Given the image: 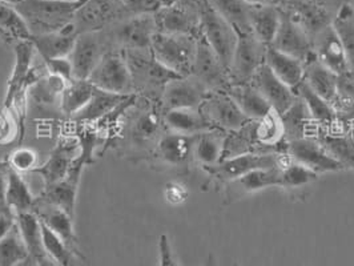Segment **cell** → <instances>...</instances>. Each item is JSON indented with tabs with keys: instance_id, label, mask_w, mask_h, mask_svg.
<instances>
[{
	"instance_id": "1",
	"label": "cell",
	"mask_w": 354,
	"mask_h": 266,
	"mask_svg": "<svg viewBox=\"0 0 354 266\" xmlns=\"http://www.w3.org/2000/svg\"><path fill=\"white\" fill-rule=\"evenodd\" d=\"M83 0H20L15 6L31 36L46 35L71 26Z\"/></svg>"
},
{
	"instance_id": "2",
	"label": "cell",
	"mask_w": 354,
	"mask_h": 266,
	"mask_svg": "<svg viewBox=\"0 0 354 266\" xmlns=\"http://www.w3.org/2000/svg\"><path fill=\"white\" fill-rule=\"evenodd\" d=\"M123 51L131 72L135 95L138 96L139 93L147 102L159 104L165 86L177 77V75L162 67L153 57L152 51Z\"/></svg>"
},
{
	"instance_id": "3",
	"label": "cell",
	"mask_w": 354,
	"mask_h": 266,
	"mask_svg": "<svg viewBox=\"0 0 354 266\" xmlns=\"http://www.w3.org/2000/svg\"><path fill=\"white\" fill-rule=\"evenodd\" d=\"M195 36L161 34L153 36L151 51L162 67L177 76H189L197 51Z\"/></svg>"
},
{
	"instance_id": "4",
	"label": "cell",
	"mask_w": 354,
	"mask_h": 266,
	"mask_svg": "<svg viewBox=\"0 0 354 266\" xmlns=\"http://www.w3.org/2000/svg\"><path fill=\"white\" fill-rule=\"evenodd\" d=\"M344 3L345 0H280L277 7L313 39L321 30L333 24L337 11Z\"/></svg>"
},
{
	"instance_id": "5",
	"label": "cell",
	"mask_w": 354,
	"mask_h": 266,
	"mask_svg": "<svg viewBox=\"0 0 354 266\" xmlns=\"http://www.w3.org/2000/svg\"><path fill=\"white\" fill-rule=\"evenodd\" d=\"M204 0H177L155 14L158 32L201 36Z\"/></svg>"
},
{
	"instance_id": "6",
	"label": "cell",
	"mask_w": 354,
	"mask_h": 266,
	"mask_svg": "<svg viewBox=\"0 0 354 266\" xmlns=\"http://www.w3.org/2000/svg\"><path fill=\"white\" fill-rule=\"evenodd\" d=\"M129 18L120 0H83L72 26L77 35L100 32Z\"/></svg>"
},
{
	"instance_id": "7",
	"label": "cell",
	"mask_w": 354,
	"mask_h": 266,
	"mask_svg": "<svg viewBox=\"0 0 354 266\" xmlns=\"http://www.w3.org/2000/svg\"><path fill=\"white\" fill-rule=\"evenodd\" d=\"M89 82L97 89L118 95H135L133 83L124 51L111 48L106 51L95 70L89 75Z\"/></svg>"
},
{
	"instance_id": "8",
	"label": "cell",
	"mask_w": 354,
	"mask_h": 266,
	"mask_svg": "<svg viewBox=\"0 0 354 266\" xmlns=\"http://www.w3.org/2000/svg\"><path fill=\"white\" fill-rule=\"evenodd\" d=\"M112 48L151 51L153 36L158 34L155 15L124 19L106 30Z\"/></svg>"
},
{
	"instance_id": "9",
	"label": "cell",
	"mask_w": 354,
	"mask_h": 266,
	"mask_svg": "<svg viewBox=\"0 0 354 266\" xmlns=\"http://www.w3.org/2000/svg\"><path fill=\"white\" fill-rule=\"evenodd\" d=\"M289 160L288 153L270 152V153H248L221 160L217 165L204 169L209 178L218 182H228L230 180L247 175L256 169H268L283 167Z\"/></svg>"
},
{
	"instance_id": "10",
	"label": "cell",
	"mask_w": 354,
	"mask_h": 266,
	"mask_svg": "<svg viewBox=\"0 0 354 266\" xmlns=\"http://www.w3.org/2000/svg\"><path fill=\"white\" fill-rule=\"evenodd\" d=\"M201 36L209 44L221 63L230 71L232 57L237 46L239 36L230 23L220 17L208 0H204L203 18H201Z\"/></svg>"
},
{
	"instance_id": "11",
	"label": "cell",
	"mask_w": 354,
	"mask_h": 266,
	"mask_svg": "<svg viewBox=\"0 0 354 266\" xmlns=\"http://www.w3.org/2000/svg\"><path fill=\"white\" fill-rule=\"evenodd\" d=\"M237 36V46L230 66V82L232 84H248L259 68L266 64L268 46L252 32Z\"/></svg>"
},
{
	"instance_id": "12",
	"label": "cell",
	"mask_w": 354,
	"mask_h": 266,
	"mask_svg": "<svg viewBox=\"0 0 354 266\" xmlns=\"http://www.w3.org/2000/svg\"><path fill=\"white\" fill-rule=\"evenodd\" d=\"M191 75L208 92H227L232 86L228 68L221 63L203 36L197 39V51Z\"/></svg>"
},
{
	"instance_id": "13",
	"label": "cell",
	"mask_w": 354,
	"mask_h": 266,
	"mask_svg": "<svg viewBox=\"0 0 354 266\" xmlns=\"http://www.w3.org/2000/svg\"><path fill=\"white\" fill-rule=\"evenodd\" d=\"M112 48L106 31L86 32L77 35L70 59L73 67V77L88 80L89 75L97 63Z\"/></svg>"
},
{
	"instance_id": "14",
	"label": "cell",
	"mask_w": 354,
	"mask_h": 266,
	"mask_svg": "<svg viewBox=\"0 0 354 266\" xmlns=\"http://www.w3.org/2000/svg\"><path fill=\"white\" fill-rule=\"evenodd\" d=\"M200 111L213 129L232 132L248 123L249 119L227 92H209Z\"/></svg>"
},
{
	"instance_id": "15",
	"label": "cell",
	"mask_w": 354,
	"mask_h": 266,
	"mask_svg": "<svg viewBox=\"0 0 354 266\" xmlns=\"http://www.w3.org/2000/svg\"><path fill=\"white\" fill-rule=\"evenodd\" d=\"M286 153L289 159L312 169L319 175L344 171L342 165L328 153V151L315 136L286 142Z\"/></svg>"
},
{
	"instance_id": "16",
	"label": "cell",
	"mask_w": 354,
	"mask_h": 266,
	"mask_svg": "<svg viewBox=\"0 0 354 266\" xmlns=\"http://www.w3.org/2000/svg\"><path fill=\"white\" fill-rule=\"evenodd\" d=\"M208 93L209 92L192 75L177 76L162 91L160 108L162 113L181 108H200Z\"/></svg>"
},
{
	"instance_id": "17",
	"label": "cell",
	"mask_w": 354,
	"mask_h": 266,
	"mask_svg": "<svg viewBox=\"0 0 354 266\" xmlns=\"http://www.w3.org/2000/svg\"><path fill=\"white\" fill-rule=\"evenodd\" d=\"M12 50L15 53V63L7 84L3 104L4 109H10L19 95L26 92L30 84L35 83L39 79L32 76V60L36 51L31 39L19 41L12 47Z\"/></svg>"
},
{
	"instance_id": "18",
	"label": "cell",
	"mask_w": 354,
	"mask_h": 266,
	"mask_svg": "<svg viewBox=\"0 0 354 266\" xmlns=\"http://www.w3.org/2000/svg\"><path fill=\"white\" fill-rule=\"evenodd\" d=\"M312 53L319 63L337 76L349 73V64L344 44L337 34L333 24L321 30L312 39Z\"/></svg>"
},
{
	"instance_id": "19",
	"label": "cell",
	"mask_w": 354,
	"mask_h": 266,
	"mask_svg": "<svg viewBox=\"0 0 354 266\" xmlns=\"http://www.w3.org/2000/svg\"><path fill=\"white\" fill-rule=\"evenodd\" d=\"M281 11V10H280ZM301 61L312 57V39L308 32L290 17L281 11V23L273 43L269 46Z\"/></svg>"
},
{
	"instance_id": "20",
	"label": "cell",
	"mask_w": 354,
	"mask_h": 266,
	"mask_svg": "<svg viewBox=\"0 0 354 266\" xmlns=\"http://www.w3.org/2000/svg\"><path fill=\"white\" fill-rule=\"evenodd\" d=\"M79 142H75L72 139H62L56 144L47 161L43 165H39L34 171L43 178L44 188L67 178L73 162L79 156Z\"/></svg>"
},
{
	"instance_id": "21",
	"label": "cell",
	"mask_w": 354,
	"mask_h": 266,
	"mask_svg": "<svg viewBox=\"0 0 354 266\" xmlns=\"http://www.w3.org/2000/svg\"><path fill=\"white\" fill-rule=\"evenodd\" d=\"M194 142L195 136L167 131L156 144L152 156L167 167L184 169L194 162Z\"/></svg>"
},
{
	"instance_id": "22",
	"label": "cell",
	"mask_w": 354,
	"mask_h": 266,
	"mask_svg": "<svg viewBox=\"0 0 354 266\" xmlns=\"http://www.w3.org/2000/svg\"><path fill=\"white\" fill-rule=\"evenodd\" d=\"M280 171L281 167L268 168V169H256L247 175L230 180L224 185V197L225 204H232L243 197H247L266 188L280 185Z\"/></svg>"
},
{
	"instance_id": "23",
	"label": "cell",
	"mask_w": 354,
	"mask_h": 266,
	"mask_svg": "<svg viewBox=\"0 0 354 266\" xmlns=\"http://www.w3.org/2000/svg\"><path fill=\"white\" fill-rule=\"evenodd\" d=\"M167 132L162 119V111L158 103H148L138 113L131 125V139L135 145L149 149L151 155L161 136Z\"/></svg>"
},
{
	"instance_id": "24",
	"label": "cell",
	"mask_w": 354,
	"mask_h": 266,
	"mask_svg": "<svg viewBox=\"0 0 354 266\" xmlns=\"http://www.w3.org/2000/svg\"><path fill=\"white\" fill-rule=\"evenodd\" d=\"M250 84L261 93V96L269 103L270 108L279 115H283L297 99V95L293 88L288 87L281 82L269 70L266 64L261 66L259 71L254 73V76L250 80Z\"/></svg>"
},
{
	"instance_id": "25",
	"label": "cell",
	"mask_w": 354,
	"mask_h": 266,
	"mask_svg": "<svg viewBox=\"0 0 354 266\" xmlns=\"http://www.w3.org/2000/svg\"><path fill=\"white\" fill-rule=\"evenodd\" d=\"M315 137L344 169L354 171V137L349 129L339 124L332 128H319Z\"/></svg>"
},
{
	"instance_id": "26",
	"label": "cell",
	"mask_w": 354,
	"mask_h": 266,
	"mask_svg": "<svg viewBox=\"0 0 354 266\" xmlns=\"http://www.w3.org/2000/svg\"><path fill=\"white\" fill-rule=\"evenodd\" d=\"M32 212L39 217V220L41 221V224L44 227H47L60 240H63L76 254H79L82 257V254L77 249V237H76L75 227H73V220H75L73 217L56 207L39 201L37 197H36V202L32 208Z\"/></svg>"
},
{
	"instance_id": "27",
	"label": "cell",
	"mask_w": 354,
	"mask_h": 266,
	"mask_svg": "<svg viewBox=\"0 0 354 266\" xmlns=\"http://www.w3.org/2000/svg\"><path fill=\"white\" fill-rule=\"evenodd\" d=\"M285 142H293L302 137L315 136L319 125L313 120L308 106L297 96L296 102L280 115Z\"/></svg>"
},
{
	"instance_id": "28",
	"label": "cell",
	"mask_w": 354,
	"mask_h": 266,
	"mask_svg": "<svg viewBox=\"0 0 354 266\" xmlns=\"http://www.w3.org/2000/svg\"><path fill=\"white\" fill-rule=\"evenodd\" d=\"M281 23V11L273 4H250L249 27L250 32L263 44L270 46Z\"/></svg>"
},
{
	"instance_id": "29",
	"label": "cell",
	"mask_w": 354,
	"mask_h": 266,
	"mask_svg": "<svg viewBox=\"0 0 354 266\" xmlns=\"http://www.w3.org/2000/svg\"><path fill=\"white\" fill-rule=\"evenodd\" d=\"M164 125L168 132L196 136L207 131H212V125L207 122L200 108H181L162 113Z\"/></svg>"
},
{
	"instance_id": "30",
	"label": "cell",
	"mask_w": 354,
	"mask_h": 266,
	"mask_svg": "<svg viewBox=\"0 0 354 266\" xmlns=\"http://www.w3.org/2000/svg\"><path fill=\"white\" fill-rule=\"evenodd\" d=\"M76 39L77 34L72 24L57 32L31 36L35 51L43 59V61L59 57H70Z\"/></svg>"
},
{
	"instance_id": "31",
	"label": "cell",
	"mask_w": 354,
	"mask_h": 266,
	"mask_svg": "<svg viewBox=\"0 0 354 266\" xmlns=\"http://www.w3.org/2000/svg\"><path fill=\"white\" fill-rule=\"evenodd\" d=\"M248 153H270L259 140L256 120H249L239 129L227 132L223 160Z\"/></svg>"
},
{
	"instance_id": "32",
	"label": "cell",
	"mask_w": 354,
	"mask_h": 266,
	"mask_svg": "<svg viewBox=\"0 0 354 266\" xmlns=\"http://www.w3.org/2000/svg\"><path fill=\"white\" fill-rule=\"evenodd\" d=\"M129 96L131 95L124 96V95L111 93V92L96 88L87 106L82 108L76 115L72 116L71 119L80 124L96 123L99 120L106 119L108 115H111Z\"/></svg>"
},
{
	"instance_id": "33",
	"label": "cell",
	"mask_w": 354,
	"mask_h": 266,
	"mask_svg": "<svg viewBox=\"0 0 354 266\" xmlns=\"http://www.w3.org/2000/svg\"><path fill=\"white\" fill-rule=\"evenodd\" d=\"M227 132L212 129L196 135L194 142V162L203 169L217 165L224 155V142Z\"/></svg>"
},
{
	"instance_id": "34",
	"label": "cell",
	"mask_w": 354,
	"mask_h": 266,
	"mask_svg": "<svg viewBox=\"0 0 354 266\" xmlns=\"http://www.w3.org/2000/svg\"><path fill=\"white\" fill-rule=\"evenodd\" d=\"M266 64L290 88H296L304 80L305 63L286 53H280L273 47L266 48Z\"/></svg>"
},
{
	"instance_id": "35",
	"label": "cell",
	"mask_w": 354,
	"mask_h": 266,
	"mask_svg": "<svg viewBox=\"0 0 354 266\" xmlns=\"http://www.w3.org/2000/svg\"><path fill=\"white\" fill-rule=\"evenodd\" d=\"M304 82L313 89L322 99L333 104L336 97L338 76L335 72L324 67L319 60L312 55L310 59L305 61Z\"/></svg>"
},
{
	"instance_id": "36",
	"label": "cell",
	"mask_w": 354,
	"mask_h": 266,
	"mask_svg": "<svg viewBox=\"0 0 354 266\" xmlns=\"http://www.w3.org/2000/svg\"><path fill=\"white\" fill-rule=\"evenodd\" d=\"M227 93L236 102V104L240 106V109L249 120L263 119L272 111L269 103L250 83L232 84Z\"/></svg>"
},
{
	"instance_id": "37",
	"label": "cell",
	"mask_w": 354,
	"mask_h": 266,
	"mask_svg": "<svg viewBox=\"0 0 354 266\" xmlns=\"http://www.w3.org/2000/svg\"><path fill=\"white\" fill-rule=\"evenodd\" d=\"M293 91L305 103V106H308L313 120L319 125V128H332L338 125L333 106L317 95L304 80L296 88H293Z\"/></svg>"
},
{
	"instance_id": "38",
	"label": "cell",
	"mask_w": 354,
	"mask_h": 266,
	"mask_svg": "<svg viewBox=\"0 0 354 266\" xmlns=\"http://www.w3.org/2000/svg\"><path fill=\"white\" fill-rule=\"evenodd\" d=\"M27 39H31V34L15 6L0 0V40L14 47L19 41Z\"/></svg>"
},
{
	"instance_id": "39",
	"label": "cell",
	"mask_w": 354,
	"mask_h": 266,
	"mask_svg": "<svg viewBox=\"0 0 354 266\" xmlns=\"http://www.w3.org/2000/svg\"><path fill=\"white\" fill-rule=\"evenodd\" d=\"M15 221L19 233L30 256L35 260L46 254L43 245V228L41 221L34 212H21L15 214Z\"/></svg>"
},
{
	"instance_id": "40",
	"label": "cell",
	"mask_w": 354,
	"mask_h": 266,
	"mask_svg": "<svg viewBox=\"0 0 354 266\" xmlns=\"http://www.w3.org/2000/svg\"><path fill=\"white\" fill-rule=\"evenodd\" d=\"M333 108L338 124L346 129L354 125V76L349 72L338 76Z\"/></svg>"
},
{
	"instance_id": "41",
	"label": "cell",
	"mask_w": 354,
	"mask_h": 266,
	"mask_svg": "<svg viewBox=\"0 0 354 266\" xmlns=\"http://www.w3.org/2000/svg\"><path fill=\"white\" fill-rule=\"evenodd\" d=\"M95 86L89 80L73 79L67 83L60 95V108L66 116L72 117L82 108L87 106L91 97L93 96Z\"/></svg>"
},
{
	"instance_id": "42",
	"label": "cell",
	"mask_w": 354,
	"mask_h": 266,
	"mask_svg": "<svg viewBox=\"0 0 354 266\" xmlns=\"http://www.w3.org/2000/svg\"><path fill=\"white\" fill-rule=\"evenodd\" d=\"M7 205L14 214L21 212H32L35 205L36 197L20 173L10 168L8 181H7Z\"/></svg>"
},
{
	"instance_id": "43",
	"label": "cell",
	"mask_w": 354,
	"mask_h": 266,
	"mask_svg": "<svg viewBox=\"0 0 354 266\" xmlns=\"http://www.w3.org/2000/svg\"><path fill=\"white\" fill-rule=\"evenodd\" d=\"M213 10L225 19L234 31L239 34L250 32L249 27V8L250 4L245 0H208Z\"/></svg>"
},
{
	"instance_id": "44",
	"label": "cell",
	"mask_w": 354,
	"mask_h": 266,
	"mask_svg": "<svg viewBox=\"0 0 354 266\" xmlns=\"http://www.w3.org/2000/svg\"><path fill=\"white\" fill-rule=\"evenodd\" d=\"M333 26L344 44L349 71L354 76V6L352 3L345 1L339 7L333 20Z\"/></svg>"
},
{
	"instance_id": "45",
	"label": "cell",
	"mask_w": 354,
	"mask_h": 266,
	"mask_svg": "<svg viewBox=\"0 0 354 266\" xmlns=\"http://www.w3.org/2000/svg\"><path fill=\"white\" fill-rule=\"evenodd\" d=\"M317 178H319V173L289 159L281 167L279 187L285 189H297V188L313 184Z\"/></svg>"
},
{
	"instance_id": "46",
	"label": "cell",
	"mask_w": 354,
	"mask_h": 266,
	"mask_svg": "<svg viewBox=\"0 0 354 266\" xmlns=\"http://www.w3.org/2000/svg\"><path fill=\"white\" fill-rule=\"evenodd\" d=\"M28 257L30 253L15 224L14 229L0 241V266H18Z\"/></svg>"
},
{
	"instance_id": "47",
	"label": "cell",
	"mask_w": 354,
	"mask_h": 266,
	"mask_svg": "<svg viewBox=\"0 0 354 266\" xmlns=\"http://www.w3.org/2000/svg\"><path fill=\"white\" fill-rule=\"evenodd\" d=\"M43 228V245L46 254L53 258L59 266H76V254L63 240H60L55 233L41 224Z\"/></svg>"
},
{
	"instance_id": "48",
	"label": "cell",
	"mask_w": 354,
	"mask_h": 266,
	"mask_svg": "<svg viewBox=\"0 0 354 266\" xmlns=\"http://www.w3.org/2000/svg\"><path fill=\"white\" fill-rule=\"evenodd\" d=\"M39 162V156L34 149L31 148H19L14 151L8 159V165L11 169H14L18 173H27V172H34Z\"/></svg>"
},
{
	"instance_id": "49",
	"label": "cell",
	"mask_w": 354,
	"mask_h": 266,
	"mask_svg": "<svg viewBox=\"0 0 354 266\" xmlns=\"http://www.w3.org/2000/svg\"><path fill=\"white\" fill-rule=\"evenodd\" d=\"M129 18L142 15H155L161 7H164L162 0H120Z\"/></svg>"
},
{
	"instance_id": "50",
	"label": "cell",
	"mask_w": 354,
	"mask_h": 266,
	"mask_svg": "<svg viewBox=\"0 0 354 266\" xmlns=\"http://www.w3.org/2000/svg\"><path fill=\"white\" fill-rule=\"evenodd\" d=\"M44 68L47 73L60 77L64 82H71L73 77V67H72L71 59L70 57H59V59H51L47 61H43Z\"/></svg>"
},
{
	"instance_id": "51",
	"label": "cell",
	"mask_w": 354,
	"mask_h": 266,
	"mask_svg": "<svg viewBox=\"0 0 354 266\" xmlns=\"http://www.w3.org/2000/svg\"><path fill=\"white\" fill-rule=\"evenodd\" d=\"M160 266H180L177 263L176 256L171 245L168 236L162 234L159 240Z\"/></svg>"
},
{
	"instance_id": "52",
	"label": "cell",
	"mask_w": 354,
	"mask_h": 266,
	"mask_svg": "<svg viewBox=\"0 0 354 266\" xmlns=\"http://www.w3.org/2000/svg\"><path fill=\"white\" fill-rule=\"evenodd\" d=\"M8 171H10V165L0 162V213L15 216V214L12 213V211L8 208V205H7V198H6V193H7V181H8Z\"/></svg>"
},
{
	"instance_id": "53",
	"label": "cell",
	"mask_w": 354,
	"mask_h": 266,
	"mask_svg": "<svg viewBox=\"0 0 354 266\" xmlns=\"http://www.w3.org/2000/svg\"><path fill=\"white\" fill-rule=\"evenodd\" d=\"M164 195H165L167 201L174 204V205L183 202L187 198L185 189L181 185H178V184H168L167 188H165V193Z\"/></svg>"
},
{
	"instance_id": "54",
	"label": "cell",
	"mask_w": 354,
	"mask_h": 266,
	"mask_svg": "<svg viewBox=\"0 0 354 266\" xmlns=\"http://www.w3.org/2000/svg\"><path fill=\"white\" fill-rule=\"evenodd\" d=\"M17 221H15V216L12 214H4L0 213V241L14 229Z\"/></svg>"
},
{
	"instance_id": "55",
	"label": "cell",
	"mask_w": 354,
	"mask_h": 266,
	"mask_svg": "<svg viewBox=\"0 0 354 266\" xmlns=\"http://www.w3.org/2000/svg\"><path fill=\"white\" fill-rule=\"evenodd\" d=\"M36 261H37V266H59L53 261V258H50L47 254H44L43 257L37 258Z\"/></svg>"
},
{
	"instance_id": "56",
	"label": "cell",
	"mask_w": 354,
	"mask_h": 266,
	"mask_svg": "<svg viewBox=\"0 0 354 266\" xmlns=\"http://www.w3.org/2000/svg\"><path fill=\"white\" fill-rule=\"evenodd\" d=\"M249 4H273L277 6L280 0H245Z\"/></svg>"
},
{
	"instance_id": "57",
	"label": "cell",
	"mask_w": 354,
	"mask_h": 266,
	"mask_svg": "<svg viewBox=\"0 0 354 266\" xmlns=\"http://www.w3.org/2000/svg\"><path fill=\"white\" fill-rule=\"evenodd\" d=\"M18 266H37V261H36L34 257H28V258H26L23 263H20Z\"/></svg>"
},
{
	"instance_id": "58",
	"label": "cell",
	"mask_w": 354,
	"mask_h": 266,
	"mask_svg": "<svg viewBox=\"0 0 354 266\" xmlns=\"http://www.w3.org/2000/svg\"><path fill=\"white\" fill-rule=\"evenodd\" d=\"M204 266H217L216 265V260L213 257V254H209L208 258H207V263L204 264ZM232 266H239V264H233Z\"/></svg>"
},
{
	"instance_id": "59",
	"label": "cell",
	"mask_w": 354,
	"mask_h": 266,
	"mask_svg": "<svg viewBox=\"0 0 354 266\" xmlns=\"http://www.w3.org/2000/svg\"><path fill=\"white\" fill-rule=\"evenodd\" d=\"M164 1V4L165 6H168V4H172V3H175V1H177V0H162Z\"/></svg>"
},
{
	"instance_id": "60",
	"label": "cell",
	"mask_w": 354,
	"mask_h": 266,
	"mask_svg": "<svg viewBox=\"0 0 354 266\" xmlns=\"http://www.w3.org/2000/svg\"><path fill=\"white\" fill-rule=\"evenodd\" d=\"M3 1H7V3H10V4H17L20 0H3Z\"/></svg>"
}]
</instances>
